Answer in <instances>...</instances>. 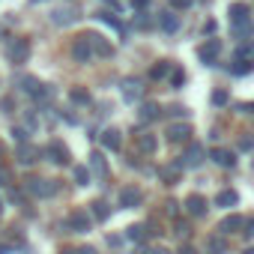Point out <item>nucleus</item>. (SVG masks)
I'll return each mask as SVG.
<instances>
[{"label":"nucleus","mask_w":254,"mask_h":254,"mask_svg":"<svg viewBox=\"0 0 254 254\" xmlns=\"http://www.w3.org/2000/svg\"><path fill=\"white\" fill-rule=\"evenodd\" d=\"M6 57H9V63H15V66L27 63V60H30V42H27V39H12V42L6 45Z\"/></svg>","instance_id":"4"},{"label":"nucleus","mask_w":254,"mask_h":254,"mask_svg":"<svg viewBox=\"0 0 254 254\" xmlns=\"http://www.w3.org/2000/svg\"><path fill=\"white\" fill-rule=\"evenodd\" d=\"M236 203H239V194H236L233 189H224V191H218V194H215V206L230 209V206H236Z\"/></svg>","instance_id":"22"},{"label":"nucleus","mask_w":254,"mask_h":254,"mask_svg":"<svg viewBox=\"0 0 254 254\" xmlns=\"http://www.w3.org/2000/svg\"><path fill=\"white\" fill-rule=\"evenodd\" d=\"M251 69H254V63H245V60H236V63L230 66V72H233V75H248Z\"/></svg>","instance_id":"31"},{"label":"nucleus","mask_w":254,"mask_h":254,"mask_svg":"<svg viewBox=\"0 0 254 254\" xmlns=\"http://www.w3.org/2000/svg\"><path fill=\"white\" fill-rule=\"evenodd\" d=\"M251 57H254V48H251Z\"/></svg>","instance_id":"49"},{"label":"nucleus","mask_w":254,"mask_h":254,"mask_svg":"<svg viewBox=\"0 0 254 254\" xmlns=\"http://www.w3.org/2000/svg\"><path fill=\"white\" fill-rule=\"evenodd\" d=\"M24 189H27L30 197H54L60 191V183L57 180H42V177H30L24 183Z\"/></svg>","instance_id":"2"},{"label":"nucleus","mask_w":254,"mask_h":254,"mask_svg":"<svg viewBox=\"0 0 254 254\" xmlns=\"http://www.w3.org/2000/svg\"><path fill=\"white\" fill-rule=\"evenodd\" d=\"M0 215H3V200H0Z\"/></svg>","instance_id":"47"},{"label":"nucleus","mask_w":254,"mask_h":254,"mask_svg":"<svg viewBox=\"0 0 254 254\" xmlns=\"http://www.w3.org/2000/svg\"><path fill=\"white\" fill-rule=\"evenodd\" d=\"M12 138H15L18 144H27V132H24V129H12Z\"/></svg>","instance_id":"37"},{"label":"nucleus","mask_w":254,"mask_h":254,"mask_svg":"<svg viewBox=\"0 0 254 254\" xmlns=\"http://www.w3.org/2000/svg\"><path fill=\"white\" fill-rule=\"evenodd\" d=\"M242 254H254V248H245V251H242Z\"/></svg>","instance_id":"46"},{"label":"nucleus","mask_w":254,"mask_h":254,"mask_svg":"<svg viewBox=\"0 0 254 254\" xmlns=\"http://www.w3.org/2000/svg\"><path fill=\"white\" fill-rule=\"evenodd\" d=\"M87 39H90V45H93V54H99V57H111V54H114L111 42H108L102 33H87Z\"/></svg>","instance_id":"17"},{"label":"nucleus","mask_w":254,"mask_h":254,"mask_svg":"<svg viewBox=\"0 0 254 254\" xmlns=\"http://www.w3.org/2000/svg\"><path fill=\"white\" fill-rule=\"evenodd\" d=\"M242 111H251L254 114V105H242Z\"/></svg>","instance_id":"45"},{"label":"nucleus","mask_w":254,"mask_h":254,"mask_svg":"<svg viewBox=\"0 0 254 254\" xmlns=\"http://www.w3.org/2000/svg\"><path fill=\"white\" fill-rule=\"evenodd\" d=\"M90 171L96 177H108V162H105L102 153H90Z\"/></svg>","instance_id":"24"},{"label":"nucleus","mask_w":254,"mask_h":254,"mask_svg":"<svg viewBox=\"0 0 254 254\" xmlns=\"http://www.w3.org/2000/svg\"><path fill=\"white\" fill-rule=\"evenodd\" d=\"M159 27H162L165 33H177V27H180V18H177L174 12H159Z\"/></svg>","instance_id":"23"},{"label":"nucleus","mask_w":254,"mask_h":254,"mask_svg":"<svg viewBox=\"0 0 254 254\" xmlns=\"http://www.w3.org/2000/svg\"><path fill=\"white\" fill-rule=\"evenodd\" d=\"M141 200H144V191L135 189V186H129V189H123V191H120V206H123V209H135Z\"/></svg>","instance_id":"12"},{"label":"nucleus","mask_w":254,"mask_h":254,"mask_svg":"<svg viewBox=\"0 0 254 254\" xmlns=\"http://www.w3.org/2000/svg\"><path fill=\"white\" fill-rule=\"evenodd\" d=\"M177 233H180V236H189V233H191V227H189V224H183V221H180V224H177Z\"/></svg>","instance_id":"38"},{"label":"nucleus","mask_w":254,"mask_h":254,"mask_svg":"<svg viewBox=\"0 0 254 254\" xmlns=\"http://www.w3.org/2000/svg\"><path fill=\"white\" fill-rule=\"evenodd\" d=\"M191 3H194V0H171V6H174V9H189Z\"/></svg>","instance_id":"36"},{"label":"nucleus","mask_w":254,"mask_h":254,"mask_svg":"<svg viewBox=\"0 0 254 254\" xmlns=\"http://www.w3.org/2000/svg\"><path fill=\"white\" fill-rule=\"evenodd\" d=\"M75 183L78 186H87L90 183V171L87 168H75Z\"/></svg>","instance_id":"32"},{"label":"nucleus","mask_w":254,"mask_h":254,"mask_svg":"<svg viewBox=\"0 0 254 254\" xmlns=\"http://www.w3.org/2000/svg\"><path fill=\"white\" fill-rule=\"evenodd\" d=\"M227 15H230V30H233L239 39H248L251 30H254V21H251V9H248V3H230Z\"/></svg>","instance_id":"1"},{"label":"nucleus","mask_w":254,"mask_h":254,"mask_svg":"<svg viewBox=\"0 0 254 254\" xmlns=\"http://www.w3.org/2000/svg\"><path fill=\"white\" fill-rule=\"evenodd\" d=\"M147 3H150V0H135V6H138V9H144Z\"/></svg>","instance_id":"44"},{"label":"nucleus","mask_w":254,"mask_h":254,"mask_svg":"<svg viewBox=\"0 0 254 254\" xmlns=\"http://www.w3.org/2000/svg\"><path fill=\"white\" fill-rule=\"evenodd\" d=\"M75 18H78V15H75L72 9H57V12H54V24H63V27H66V24H72Z\"/></svg>","instance_id":"28"},{"label":"nucleus","mask_w":254,"mask_h":254,"mask_svg":"<svg viewBox=\"0 0 254 254\" xmlns=\"http://www.w3.org/2000/svg\"><path fill=\"white\" fill-rule=\"evenodd\" d=\"M227 99H230V96H227V90H215V93H212V105H218V108H221V105H227Z\"/></svg>","instance_id":"34"},{"label":"nucleus","mask_w":254,"mask_h":254,"mask_svg":"<svg viewBox=\"0 0 254 254\" xmlns=\"http://www.w3.org/2000/svg\"><path fill=\"white\" fill-rule=\"evenodd\" d=\"M63 254H75V251H63Z\"/></svg>","instance_id":"48"},{"label":"nucleus","mask_w":254,"mask_h":254,"mask_svg":"<svg viewBox=\"0 0 254 254\" xmlns=\"http://www.w3.org/2000/svg\"><path fill=\"white\" fill-rule=\"evenodd\" d=\"M183 84H186V72L174 69V72H171V87H183Z\"/></svg>","instance_id":"33"},{"label":"nucleus","mask_w":254,"mask_h":254,"mask_svg":"<svg viewBox=\"0 0 254 254\" xmlns=\"http://www.w3.org/2000/svg\"><path fill=\"white\" fill-rule=\"evenodd\" d=\"M203 156H206V150L200 147V144H189V150L183 153V168H200L203 165Z\"/></svg>","instance_id":"11"},{"label":"nucleus","mask_w":254,"mask_h":254,"mask_svg":"<svg viewBox=\"0 0 254 254\" xmlns=\"http://www.w3.org/2000/svg\"><path fill=\"white\" fill-rule=\"evenodd\" d=\"M239 147H242V150H251V147H254V141H251V138H242V141H239Z\"/></svg>","instance_id":"40"},{"label":"nucleus","mask_w":254,"mask_h":254,"mask_svg":"<svg viewBox=\"0 0 254 254\" xmlns=\"http://www.w3.org/2000/svg\"><path fill=\"white\" fill-rule=\"evenodd\" d=\"M159 114H162V108H159L156 102H144L141 111H138V120H141V123H153Z\"/></svg>","instance_id":"21"},{"label":"nucleus","mask_w":254,"mask_h":254,"mask_svg":"<svg viewBox=\"0 0 254 254\" xmlns=\"http://www.w3.org/2000/svg\"><path fill=\"white\" fill-rule=\"evenodd\" d=\"M99 141H102V147H105V150H111V153H117V150H120V144H123V138H120V132H117V129H105Z\"/></svg>","instance_id":"19"},{"label":"nucleus","mask_w":254,"mask_h":254,"mask_svg":"<svg viewBox=\"0 0 254 254\" xmlns=\"http://www.w3.org/2000/svg\"><path fill=\"white\" fill-rule=\"evenodd\" d=\"M186 212H189L191 218H200V215L206 212V200H203V194H189V197H186Z\"/></svg>","instance_id":"18"},{"label":"nucleus","mask_w":254,"mask_h":254,"mask_svg":"<svg viewBox=\"0 0 254 254\" xmlns=\"http://www.w3.org/2000/svg\"><path fill=\"white\" fill-rule=\"evenodd\" d=\"M21 84H24V93L33 96L36 105H51V99H54V87L51 84H39L36 78H24Z\"/></svg>","instance_id":"3"},{"label":"nucleus","mask_w":254,"mask_h":254,"mask_svg":"<svg viewBox=\"0 0 254 254\" xmlns=\"http://www.w3.org/2000/svg\"><path fill=\"white\" fill-rule=\"evenodd\" d=\"M180 254H197V248H194V245H183Z\"/></svg>","instance_id":"41"},{"label":"nucleus","mask_w":254,"mask_h":254,"mask_svg":"<svg viewBox=\"0 0 254 254\" xmlns=\"http://www.w3.org/2000/svg\"><path fill=\"white\" fill-rule=\"evenodd\" d=\"M126 236H129L132 242L147 239V224H132V227H126Z\"/></svg>","instance_id":"27"},{"label":"nucleus","mask_w":254,"mask_h":254,"mask_svg":"<svg viewBox=\"0 0 254 254\" xmlns=\"http://www.w3.org/2000/svg\"><path fill=\"white\" fill-rule=\"evenodd\" d=\"M45 156H48V162H54V165H66V162H69V150H66L60 141H51V144L45 147Z\"/></svg>","instance_id":"14"},{"label":"nucleus","mask_w":254,"mask_h":254,"mask_svg":"<svg viewBox=\"0 0 254 254\" xmlns=\"http://www.w3.org/2000/svg\"><path fill=\"white\" fill-rule=\"evenodd\" d=\"M69 99L78 102V105H90V93H87L84 87H72V90H69Z\"/></svg>","instance_id":"29"},{"label":"nucleus","mask_w":254,"mask_h":254,"mask_svg":"<svg viewBox=\"0 0 254 254\" xmlns=\"http://www.w3.org/2000/svg\"><path fill=\"white\" fill-rule=\"evenodd\" d=\"M123 99L129 102V105H132V102H141V99H144V84H141L138 78H126V81H123Z\"/></svg>","instance_id":"10"},{"label":"nucleus","mask_w":254,"mask_h":254,"mask_svg":"<svg viewBox=\"0 0 254 254\" xmlns=\"http://www.w3.org/2000/svg\"><path fill=\"white\" fill-rule=\"evenodd\" d=\"M90 212H93V218H96V221H105V218L111 215V209H108V203H105V200H93V203H90Z\"/></svg>","instance_id":"26"},{"label":"nucleus","mask_w":254,"mask_h":254,"mask_svg":"<svg viewBox=\"0 0 254 254\" xmlns=\"http://www.w3.org/2000/svg\"><path fill=\"white\" fill-rule=\"evenodd\" d=\"M171 72H174V66H171L168 60H162V63H156V66H153V72H150V78H153V81H162V78H168Z\"/></svg>","instance_id":"25"},{"label":"nucleus","mask_w":254,"mask_h":254,"mask_svg":"<svg viewBox=\"0 0 254 254\" xmlns=\"http://www.w3.org/2000/svg\"><path fill=\"white\" fill-rule=\"evenodd\" d=\"M218 54H221V42L218 39H206V45H200V51H197V57H200L203 66H215Z\"/></svg>","instance_id":"7"},{"label":"nucleus","mask_w":254,"mask_h":254,"mask_svg":"<svg viewBox=\"0 0 254 254\" xmlns=\"http://www.w3.org/2000/svg\"><path fill=\"white\" fill-rule=\"evenodd\" d=\"M15 159H18V165L30 168V165L39 159V147H33V144H18V150H15Z\"/></svg>","instance_id":"15"},{"label":"nucleus","mask_w":254,"mask_h":254,"mask_svg":"<svg viewBox=\"0 0 254 254\" xmlns=\"http://www.w3.org/2000/svg\"><path fill=\"white\" fill-rule=\"evenodd\" d=\"M150 254H171V251H168V248H162V245H159V248H153V251H150Z\"/></svg>","instance_id":"43"},{"label":"nucleus","mask_w":254,"mask_h":254,"mask_svg":"<svg viewBox=\"0 0 254 254\" xmlns=\"http://www.w3.org/2000/svg\"><path fill=\"white\" fill-rule=\"evenodd\" d=\"M206 251H209V254H224V251H227V242H224L221 236H212V239L206 242Z\"/></svg>","instance_id":"30"},{"label":"nucleus","mask_w":254,"mask_h":254,"mask_svg":"<svg viewBox=\"0 0 254 254\" xmlns=\"http://www.w3.org/2000/svg\"><path fill=\"white\" fill-rule=\"evenodd\" d=\"M0 186H12V171L0 165Z\"/></svg>","instance_id":"35"},{"label":"nucleus","mask_w":254,"mask_h":254,"mask_svg":"<svg viewBox=\"0 0 254 254\" xmlns=\"http://www.w3.org/2000/svg\"><path fill=\"white\" fill-rule=\"evenodd\" d=\"M165 135L171 144H186V141H191V126L189 123H171Z\"/></svg>","instance_id":"9"},{"label":"nucleus","mask_w":254,"mask_h":254,"mask_svg":"<svg viewBox=\"0 0 254 254\" xmlns=\"http://www.w3.org/2000/svg\"><path fill=\"white\" fill-rule=\"evenodd\" d=\"M63 230L66 233H87L90 230V215L84 209H75L66 221H63Z\"/></svg>","instance_id":"5"},{"label":"nucleus","mask_w":254,"mask_h":254,"mask_svg":"<svg viewBox=\"0 0 254 254\" xmlns=\"http://www.w3.org/2000/svg\"><path fill=\"white\" fill-rule=\"evenodd\" d=\"M245 224H248V218H245V215H239V212H233V215H227V218L218 224V233H221V236L242 233V230H245Z\"/></svg>","instance_id":"8"},{"label":"nucleus","mask_w":254,"mask_h":254,"mask_svg":"<svg viewBox=\"0 0 254 254\" xmlns=\"http://www.w3.org/2000/svg\"><path fill=\"white\" fill-rule=\"evenodd\" d=\"M135 147H138L144 156H153V153L159 150V138L150 135V132H141V135H135Z\"/></svg>","instance_id":"13"},{"label":"nucleus","mask_w":254,"mask_h":254,"mask_svg":"<svg viewBox=\"0 0 254 254\" xmlns=\"http://www.w3.org/2000/svg\"><path fill=\"white\" fill-rule=\"evenodd\" d=\"M75 254H96V248H90V245H84V248H78Z\"/></svg>","instance_id":"42"},{"label":"nucleus","mask_w":254,"mask_h":254,"mask_svg":"<svg viewBox=\"0 0 254 254\" xmlns=\"http://www.w3.org/2000/svg\"><path fill=\"white\" fill-rule=\"evenodd\" d=\"M168 114H174V117H183V114H186V108H183V105H174Z\"/></svg>","instance_id":"39"},{"label":"nucleus","mask_w":254,"mask_h":254,"mask_svg":"<svg viewBox=\"0 0 254 254\" xmlns=\"http://www.w3.org/2000/svg\"><path fill=\"white\" fill-rule=\"evenodd\" d=\"M180 174H183V162H174V165H165V168H159V177H162L168 186H174V183L180 180Z\"/></svg>","instance_id":"20"},{"label":"nucleus","mask_w":254,"mask_h":254,"mask_svg":"<svg viewBox=\"0 0 254 254\" xmlns=\"http://www.w3.org/2000/svg\"><path fill=\"white\" fill-rule=\"evenodd\" d=\"M72 57H75V63H90V60L96 57V54H93V45H90V39H87V33L72 42Z\"/></svg>","instance_id":"6"},{"label":"nucleus","mask_w":254,"mask_h":254,"mask_svg":"<svg viewBox=\"0 0 254 254\" xmlns=\"http://www.w3.org/2000/svg\"><path fill=\"white\" fill-rule=\"evenodd\" d=\"M209 159H212L215 165H221V168H233V165H236V156H233V150H227V147H212V150H209Z\"/></svg>","instance_id":"16"}]
</instances>
